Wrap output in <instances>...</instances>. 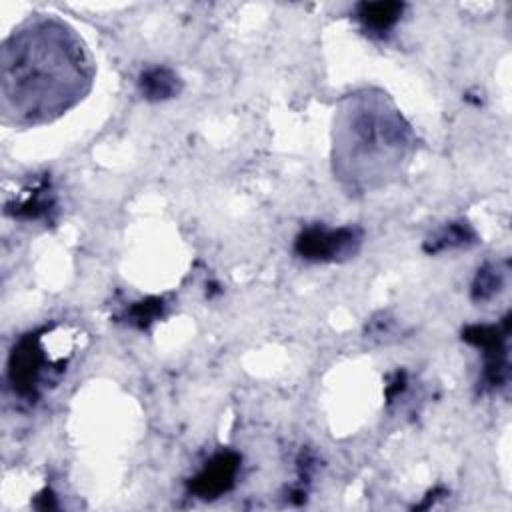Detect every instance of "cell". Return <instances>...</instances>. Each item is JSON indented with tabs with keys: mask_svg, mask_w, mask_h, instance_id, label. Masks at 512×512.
Here are the masks:
<instances>
[{
	"mask_svg": "<svg viewBox=\"0 0 512 512\" xmlns=\"http://www.w3.org/2000/svg\"><path fill=\"white\" fill-rule=\"evenodd\" d=\"M502 284V278H500V272L492 266H484L478 270L476 274V280L472 284V296L474 300H486L490 298Z\"/></svg>",
	"mask_w": 512,
	"mask_h": 512,
	"instance_id": "10",
	"label": "cell"
},
{
	"mask_svg": "<svg viewBox=\"0 0 512 512\" xmlns=\"http://www.w3.org/2000/svg\"><path fill=\"white\" fill-rule=\"evenodd\" d=\"M238 468V456L232 452H222L218 456H214L210 462H206V466L202 468V472L194 478V492L208 496V494H218L222 490H226L236 474Z\"/></svg>",
	"mask_w": 512,
	"mask_h": 512,
	"instance_id": "6",
	"label": "cell"
},
{
	"mask_svg": "<svg viewBox=\"0 0 512 512\" xmlns=\"http://www.w3.org/2000/svg\"><path fill=\"white\" fill-rule=\"evenodd\" d=\"M60 364V362H58ZM54 360L48 358L42 340L38 334L24 336L12 350L8 374L14 392H18L24 398H34L38 388L42 386V378L46 370H58L52 366H58Z\"/></svg>",
	"mask_w": 512,
	"mask_h": 512,
	"instance_id": "3",
	"label": "cell"
},
{
	"mask_svg": "<svg viewBox=\"0 0 512 512\" xmlns=\"http://www.w3.org/2000/svg\"><path fill=\"white\" fill-rule=\"evenodd\" d=\"M506 334L508 324H504V328L472 326L464 332V340L476 344L484 352V380L488 382V386H500L508 374Z\"/></svg>",
	"mask_w": 512,
	"mask_h": 512,
	"instance_id": "5",
	"label": "cell"
},
{
	"mask_svg": "<svg viewBox=\"0 0 512 512\" xmlns=\"http://www.w3.org/2000/svg\"><path fill=\"white\" fill-rule=\"evenodd\" d=\"M162 310V300L154 298V300H146V302H138L132 310V318L134 322H138L140 326H146L148 322H152L154 316H158V312Z\"/></svg>",
	"mask_w": 512,
	"mask_h": 512,
	"instance_id": "11",
	"label": "cell"
},
{
	"mask_svg": "<svg viewBox=\"0 0 512 512\" xmlns=\"http://www.w3.org/2000/svg\"><path fill=\"white\" fill-rule=\"evenodd\" d=\"M472 240H474V232L470 230V226L462 224V222H456V224H448L436 236H432L426 244V250L428 252H440L444 248L462 246V244L472 242Z\"/></svg>",
	"mask_w": 512,
	"mask_h": 512,
	"instance_id": "9",
	"label": "cell"
},
{
	"mask_svg": "<svg viewBox=\"0 0 512 512\" xmlns=\"http://www.w3.org/2000/svg\"><path fill=\"white\" fill-rule=\"evenodd\" d=\"M404 8L402 2H360L356 6V18L366 30L384 34L400 20Z\"/></svg>",
	"mask_w": 512,
	"mask_h": 512,
	"instance_id": "7",
	"label": "cell"
},
{
	"mask_svg": "<svg viewBox=\"0 0 512 512\" xmlns=\"http://www.w3.org/2000/svg\"><path fill=\"white\" fill-rule=\"evenodd\" d=\"M94 60L76 30L34 14L14 28L0 50V114L6 126L54 122L86 98Z\"/></svg>",
	"mask_w": 512,
	"mask_h": 512,
	"instance_id": "1",
	"label": "cell"
},
{
	"mask_svg": "<svg viewBox=\"0 0 512 512\" xmlns=\"http://www.w3.org/2000/svg\"><path fill=\"white\" fill-rule=\"evenodd\" d=\"M362 234L356 228H306L296 238V252L306 260H340L352 256L360 246Z\"/></svg>",
	"mask_w": 512,
	"mask_h": 512,
	"instance_id": "4",
	"label": "cell"
},
{
	"mask_svg": "<svg viewBox=\"0 0 512 512\" xmlns=\"http://www.w3.org/2000/svg\"><path fill=\"white\" fill-rule=\"evenodd\" d=\"M140 90L148 100H166L180 92V78L170 68H150L140 76Z\"/></svg>",
	"mask_w": 512,
	"mask_h": 512,
	"instance_id": "8",
	"label": "cell"
},
{
	"mask_svg": "<svg viewBox=\"0 0 512 512\" xmlns=\"http://www.w3.org/2000/svg\"><path fill=\"white\" fill-rule=\"evenodd\" d=\"M414 148V130L386 92L366 88L338 102L332 170L348 194H368L394 182L410 164Z\"/></svg>",
	"mask_w": 512,
	"mask_h": 512,
	"instance_id": "2",
	"label": "cell"
}]
</instances>
